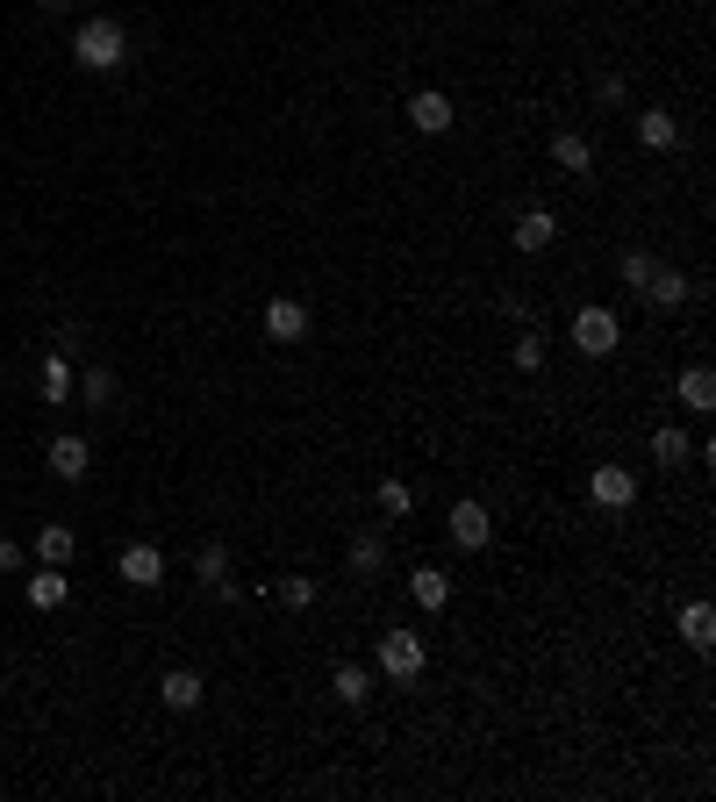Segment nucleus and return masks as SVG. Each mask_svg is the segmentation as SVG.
<instances>
[{
    "label": "nucleus",
    "instance_id": "nucleus-21",
    "mask_svg": "<svg viewBox=\"0 0 716 802\" xmlns=\"http://www.w3.org/2000/svg\"><path fill=\"white\" fill-rule=\"evenodd\" d=\"M373 502H380V517L394 523V517H408V509H416V488H408V480H394V473H387V480H380V494H373Z\"/></svg>",
    "mask_w": 716,
    "mask_h": 802
},
{
    "label": "nucleus",
    "instance_id": "nucleus-28",
    "mask_svg": "<svg viewBox=\"0 0 716 802\" xmlns=\"http://www.w3.org/2000/svg\"><path fill=\"white\" fill-rule=\"evenodd\" d=\"M80 395H86V408H108V402H115V373H86Z\"/></svg>",
    "mask_w": 716,
    "mask_h": 802
},
{
    "label": "nucleus",
    "instance_id": "nucleus-7",
    "mask_svg": "<svg viewBox=\"0 0 716 802\" xmlns=\"http://www.w3.org/2000/svg\"><path fill=\"white\" fill-rule=\"evenodd\" d=\"M43 466H51L58 480H86V466H94V451H86V437H51V445H43Z\"/></svg>",
    "mask_w": 716,
    "mask_h": 802
},
{
    "label": "nucleus",
    "instance_id": "nucleus-3",
    "mask_svg": "<svg viewBox=\"0 0 716 802\" xmlns=\"http://www.w3.org/2000/svg\"><path fill=\"white\" fill-rule=\"evenodd\" d=\"M616 344H623L616 309H581V315H573V352H581V358H609Z\"/></svg>",
    "mask_w": 716,
    "mask_h": 802
},
{
    "label": "nucleus",
    "instance_id": "nucleus-11",
    "mask_svg": "<svg viewBox=\"0 0 716 802\" xmlns=\"http://www.w3.org/2000/svg\"><path fill=\"white\" fill-rule=\"evenodd\" d=\"M22 595H29V610H65V602H72V581L58 566H43V573H29V581H22Z\"/></svg>",
    "mask_w": 716,
    "mask_h": 802
},
{
    "label": "nucleus",
    "instance_id": "nucleus-5",
    "mask_svg": "<svg viewBox=\"0 0 716 802\" xmlns=\"http://www.w3.org/2000/svg\"><path fill=\"white\" fill-rule=\"evenodd\" d=\"M588 494H595V509H631L637 502V473L631 466H595V480H588Z\"/></svg>",
    "mask_w": 716,
    "mask_h": 802
},
{
    "label": "nucleus",
    "instance_id": "nucleus-1",
    "mask_svg": "<svg viewBox=\"0 0 716 802\" xmlns=\"http://www.w3.org/2000/svg\"><path fill=\"white\" fill-rule=\"evenodd\" d=\"M72 58H80L86 72H115L122 58H129V37H122L115 14H94V22H80V37H72Z\"/></svg>",
    "mask_w": 716,
    "mask_h": 802
},
{
    "label": "nucleus",
    "instance_id": "nucleus-22",
    "mask_svg": "<svg viewBox=\"0 0 716 802\" xmlns=\"http://www.w3.org/2000/svg\"><path fill=\"white\" fill-rule=\"evenodd\" d=\"M652 459H660V466H681V459H695V445L674 430V423H666V430H652Z\"/></svg>",
    "mask_w": 716,
    "mask_h": 802
},
{
    "label": "nucleus",
    "instance_id": "nucleus-29",
    "mask_svg": "<svg viewBox=\"0 0 716 802\" xmlns=\"http://www.w3.org/2000/svg\"><path fill=\"white\" fill-rule=\"evenodd\" d=\"M616 280H623V287H645V280H652V259H645V251H623Z\"/></svg>",
    "mask_w": 716,
    "mask_h": 802
},
{
    "label": "nucleus",
    "instance_id": "nucleus-24",
    "mask_svg": "<svg viewBox=\"0 0 716 802\" xmlns=\"http://www.w3.org/2000/svg\"><path fill=\"white\" fill-rule=\"evenodd\" d=\"M72 395V366H65V352H51L43 358V402H65Z\"/></svg>",
    "mask_w": 716,
    "mask_h": 802
},
{
    "label": "nucleus",
    "instance_id": "nucleus-9",
    "mask_svg": "<svg viewBox=\"0 0 716 802\" xmlns=\"http://www.w3.org/2000/svg\"><path fill=\"white\" fill-rule=\"evenodd\" d=\"M509 237H516V251H552V237H559V216H552V208H523Z\"/></svg>",
    "mask_w": 716,
    "mask_h": 802
},
{
    "label": "nucleus",
    "instance_id": "nucleus-30",
    "mask_svg": "<svg viewBox=\"0 0 716 802\" xmlns=\"http://www.w3.org/2000/svg\"><path fill=\"white\" fill-rule=\"evenodd\" d=\"M14 566H22V544H14V538H0V573H14Z\"/></svg>",
    "mask_w": 716,
    "mask_h": 802
},
{
    "label": "nucleus",
    "instance_id": "nucleus-4",
    "mask_svg": "<svg viewBox=\"0 0 716 802\" xmlns=\"http://www.w3.org/2000/svg\"><path fill=\"white\" fill-rule=\"evenodd\" d=\"M258 323H266V337H272V344H301V337H309V309H301L294 294H272Z\"/></svg>",
    "mask_w": 716,
    "mask_h": 802
},
{
    "label": "nucleus",
    "instance_id": "nucleus-8",
    "mask_svg": "<svg viewBox=\"0 0 716 802\" xmlns=\"http://www.w3.org/2000/svg\"><path fill=\"white\" fill-rule=\"evenodd\" d=\"M487 538H495V517H487L480 502H452V544H459V552H480Z\"/></svg>",
    "mask_w": 716,
    "mask_h": 802
},
{
    "label": "nucleus",
    "instance_id": "nucleus-12",
    "mask_svg": "<svg viewBox=\"0 0 716 802\" xmlns=\"http://www.w3.org/2000/svg\"><path fill=\"white\" fill-rule=\"evenodd\" d=\"M408 123H416L423 136H445V129H452V101L437 94V86H423V94L408 101Z\"/></svg>",
    "mask_w": 716,
    "mask_h": 802
},
{
    "label": "nucleus",
    "instance_id": "nucleus-25",
    "mask_svg": "<svg viewBox=\"0 0 716 802\" xmlns=\"http://www.w3.org/2000/svg\"><path fill=\"white\" fill-rule=\"evenodd\" d=\"M194 573H201L208 587H222V573H230V552H222V544H201V559H194Z\"/></svg>",
    "mask_w": 716,
    "mask_h": 802
},
{
    "label": "nucleus",
    "instance_id": "nucleus-23",
    "mask_svg": "<svg viewBox=\"0 0 716 802\" xmlns=\"http://www.w3.org/2000/svg\"><path fill=\"white\" fill-rule=\"evenodd\" d=\"M380 559H387V538H380V531H359L352 538V573H380Z\"/></svg>",
    "mask_w": 716,
    "mask_h": 802
},
{
    "label": "nucleus",
    "instance_id": "nucleus-13",
    "mask_svg": "<svg viewBox=\"0 0 716 802\" xmlns=\"http://www.w3.org/2000/svg\"><path fill=\"white\" fill-rule=\"evenodd\" d=\"M552 165H559V173H573V179L595 173V144H588V136H573V129H559L552 136Z\"/></svg>",
    "mask_w": 716,
    "mask_h": 802
},
{
    "label": "nucleus",
    "instance_id": "nucleus-2",
    "mask_svg": "<svg viewBox=\"0 0 716 802\" xmlns=\"http://www.w3.org/2000/svg\"><path fill=\"white\" fill-rule=\"evenodd\" d=\"M423 659H430V653H423V638H416V631H380L373 667L387 674V680H416V674H423Z\"/></svg>",
    "mask_w": 716,
    "mask_h": 802
},
{
    "label": "nucleus",
    "instance_id": "nucleus-6",
    "mask_svg": "<svg viewBox=\"0 0 716 802\" xmlns=\"http://www.w3.org/2000/svg\"><path fill=\"white\" fill-rule=\"evenodd\" d=\"M115 573H122L129 587H158V581H165V552H158V544H144V538H136V544H122Z\"/></svg>",
    "mask_w": 716,
    "mask_h": 802
},
{
    "label": "nucleus",
    "instance_id": "nucleus-15",
    "mask_svg": "<svg viewBox=\"0 0 716 802\" xmlns=\"http://www.w3.org/2000/svg\"><path fill=\"white\" fill-rule=\"evenodd\" d=\"M637 294H645L652 309H681V301H688V280H681L674 265H652V280L637 287Z\"/></svg>",
    "mask_w": 716,
    "mask_h": 802
},
{
    "label": "nucleus",
    "instance_id": "nucleus-27",
    "mask_svg": "<svg viewBox=\"0 0 716 802\" xmlns=\"http://www.w3.org/2000/svg\"><path fill=\"white\" fill-rule=\"evenodd\" d=\"M509 358H516V366H523V373H538V366H544V337H538V330H523Z\"/></svg>",
    "mask_w": 716,
    "mask_h": 802
},
{
    "label": "nucleus",
    "instance_id": "nucleus-10",
    "mask_svg": "<svg viewBox=\"0 0 716 802\" xmlns=\"http://www.w3.org/2000/svg\"><path fill=\"white\" fill-rule=\"evenodd\" d=\"M201 674H194V667H173V674H158V702L165 709H201Z\"/></svg>",
    "mask_w": 716,
    "mask_h": 802
},
{
    "label": "nucleus",
    "instance_id": "nucleus-20",
    "mask_svg": "<svg viewBox=\"0 0 716 802\" xmlns=\"http://www.w3.org/2000/svg\"><path fill=\"white\" fill-rule=\"evenodd\" d=\"M330 695H338L344 709H359L365 695H373V674H365V667H338V674H330Z\"/></svg>",
    "mask_w": 716,
    "mask_h": 802
},
{
    "label": "nucleus",
    "instance_id": "nucleus-16",
    "mask_svg": "<svg viewBox=\"0 0 716 802\" xmlns=\"http://www.w3.org/2000/svg\"><path fill=\"white\" fill-rule=\"evenodd\" d=\"M408 595H416V610H445V602H452V573L416 566V573H408Z\"/></svg>",
    "mask_w": 716,
    "mask_h": 802
},
{
    "label": "nucleus",
    "instance_id": "nucleus-18",
    "mask_svg": "<svg viewBox=\"0 0 716 802\" xmlns=\"http://www.w3.org/2000/svg\"><path fill=\"white\" fill-rule=\"evenodd\" d=\"M681 645H695V653L716 645V610L709 602H688V610H681Z\"/></svg>",
    "mask_w": 716,
    "mask_h": 802
},
{
    "label": "nucleus",
    "instance_id": "nucleus-14",
    "mask_svg": "<svg viewBox=\"0 0 716 802\" xmlns=\"http://www.w3.org/2000/svg\"><path fill=\"white\" fill-rule=\"evenodd\" d=\"M637 144H645V150H674L681 144V123L666 108H637Z\"/></svg>",
    "mask_w": 716,
    "mask_h": 802
},
{
    "label": "nucleus",
    "instance_id": "nucleus-19",
    "mask_svg": "<svg viewBox=\"0 0 716 802\" xmlns=\"http://www.w3.org/2000/svg\"><path fill=\"white\" fill-rule=\"evenodd\" d=\"M681 408H695V416H709V408H716V373L709 366L681 373Z\"/></svg>",
    "mask_w": 716,
    "mask_h": 802
},
{
    "label": "nucleus",
    "instance_id": "nucleus-17",
    "mask_svg": "<svg viewBox=\"0 0 716 802\" xmlns=\"http://www.w3.org/2000/svg\"><path fill=\"white\" fill-rule=\"evenodd\" d=\"M72 552H80V538H72V523H43V531H37V566H65Z\"/></svg>",
    "mask_w": 716,
    "mask_h": 802
},
{
    "label": "nucleus",
    "instance_id": "nucleus-26",
    "mask_svg": "<svg viewBox=\"0 0 716 802\" xmlns=\"http://www.w3.org/2000/svg\"><path fill=\"white\" fill-rule=\"evenodd\" d=\"M280 602H287V610H309V602H315V581H309V573H287V581H280Z\"/></svg>",
    "mask_w": 716,
    "mask_h": 802
}]
</instances>
